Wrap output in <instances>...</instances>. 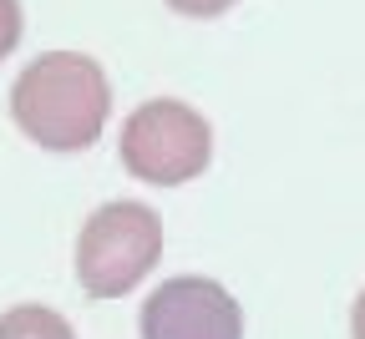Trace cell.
Listing matches in <instances>:
<instances>
[{"label": "cell", "mask_w": 365, "mask_h": 339, "mask_svg": "<svg viewBox=\"0 0 365 339\" xmlns=\"http://www.w3.org/2000/svg\"><path fill=\"white\" fill-rule=\"evenodd\" d=\"M117 157L148 187H182L203 177V167L213 162V127L198 107L178 96H153L127 112Z\"/></svg>", "instance_id": "3957f363"}, {"label": "cell", "mask_w": 365, "mask_h": 339, "mask_svg": "<svg viewBox=\"0 0 365 339\" xmlns=\"http://www.w3.org/2000/svg\"><path fill=\"white\" fill-rule=\"evenodd\" d=\"M239 0H168V11L188 16V21H218L223 11H234Z\"/></svg>", "instance_id": "52a82bcc"}, {"label": "cell", "mask_w": 365, "mask_h": 339, "mask_svg": "<svg viewBox=\"0 0 365 339\" xmlns=\"http://www.w3.org/2000/svg\"><path fill=\"white\" fill-rule=\"evenodd\" d=\"M21 31H26V11H21V0H0V61H6L16 46H21Z\"/></svg>", "instance_id": "8992f818"}, {"label": "cell", "mask_w": 365, "mask_h": 339, "mask_svg": "<svg viewBox=\"0 0 365 339\" xmlns=\"http://www.w3.org/2000/svg\"><path fill=\"white\" fill-rule=\"evenodd\" d=\"M163 259V218L148 203H102L76 233V283L86 299H122Z\"/></svg>", "instance_id": "7a4b0ae2"}, {"label": "cell", "mask_w": 365, "mask_h": 339, "mask_svg": "<svg viewBox=\"0 0 365 339\" xmlns=\"http://www.w3.org/2000/svg\"><path fill=\"white\" fill-rule=\"evenodd\" d=\"M350 339H365V288L355 294V309H350Z\"/></svg>", "instance_id": "ba28073f"}, {"label": "cell", "mask_w": 365, "mask_h": 339, "mask_svg": "<svg viewBox=\"0 0 365 339\" xmlns=\"http://www.w3.org/2000/svg\"><path fill=\"white\" fill-rule=\"evenodd\" d=\"M0 339H76V329L46 304H16L0 314Z\"/></svg>", "instance_id": "5b68a950"}, {"label": "cell", "mask_w": 365, "mask_h": 339, "mask_svg": "<svg viewBox=\"0 0 365 339\" xmlns=\"http://www.w3.org/2000/svg\"><path fill=\"white\" fill-rule=\"evenodd\" d=\"M137 329L143 339H244V309L223 283L182 273L148 294Z\"/></svg>", "instance_id": "277c9868"}, {"label": "cell", "mask_w": 365, "mask_h": 339, "mask_svg": "<svg viewBox=\"0 0 365 339\" xmlns=\"http://www.w3.org/2000/svg\"><path fill=\"white\" fill-rule=\"evenodd\" d=\"M11 117L46 152H86L112 117V81L86 51H46L16 76Z\"/></svg>", "instance_id": "6da1fadb"}]
</instances>
